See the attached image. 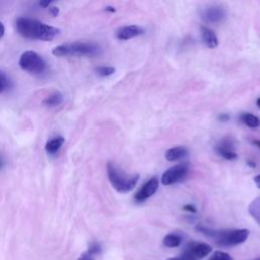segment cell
<instances>
[{
	"mask_svg": "<svg viewBox=\"0 0 260 260\" xmlns=\"http://www.w3.org/2000/svg\"><path fill=\"white\" fill-rule=\"evenodd\" d=\"M4 33H5L4 26H3V23L0 21V39H1L4 36Z\"/></svg>",
	"mask_w": 260,
	"mask_h": 260,
	"instance_id": "obj_26",
	"label": "cell"
},
{
	"mask_svg": "<svg viewBox=\"0 0 260 260\" xmlns=\"http://www.w3.org/2000/svg\"><path fill=\"white\" fill-rule=\"evenodd\" d=\"M51 3H52V1H41L40 5L43 7H47V6H49Z\"/></svg>",
	"mask_w": 260,
	"mask_h": 260,
	"instance_id": "obj_28",
	"label": "cell"
},
{
	"mask_svg": "<svg viewBox=\"0 0 260 260\" xmlns=\"http://www.w3.org/2000/svg\"><path fill=\"white\" fill-rule=\"evenodd\" d=\"M197 230L203 234L208 236L221 246H235L244 243L249 237V230L239 229V230H229V231H215L203 226H198Z\"/></svg>",
	"mask_w": 260,
	"mask_h": 260,
	"instance_id": "obj_3",
	"label": "cell"
},
{
	"mask_svg": "<svg viewBox=\"0 0 260 260\" xmlns=\"http://www.w3.org/2000/svg\"><path fill=\"white\" fill-rule=\"evenodd\" d=\"M107 174L115 190L120 193H128L133 190L139 180L138 174H127L112 162L107 164Z\"/></svg>",
	"mask_w": 260,
	"mask_h": 260,
	"instance_id": "obj_2",
	"label": "cell"
},
{
	"mask_svg": "<svg viewBox=\"0 0 260 260\" xmlns=\"http://www.w3.org/2000/svg\"><path fill=\"white\" fill-rule=\"evenodd\" d=\"M63 102V96L60 92H54L51 93L49 97H47L44 100V105L48 106V107H56Z\"/></svg>",
	"mask_w": 260,
	"mask_h": 260,
	"instance_id": "obj_16",
	"label": "cell"
},
{
	"mask_svg": "<svg viewBox=\"0 0 260 260\" xmlns=\"http://www.w3.org/2000/svg\"><path fill=\"white\" fill-rule=\"evenodd\" d=\"M256 260H260V259H256Z\"/></svg>",
	"mask_w": 260,
	"mask_h": 260,
	"instance_id": "obj_34",
	"label": "cell"
},
{
	"mask_svg": "<svg viewBox=\"0 0 260 260\" xmlns=\"http://www.w3.org/2000/svg\"><path fill=\"white\" fill-rule=\"evenodd\" d=\"M235 147L233 140L229 138L223 139L221 143L217 146V151L219 152V155L222 156L228 161H233L238 158V155L235 151Z\"/></svg>",
	"mask_w": 260,
	"mask_h": 260,
	"instance_id": "obj_10",
	"label": "cell"
},
{
	"mask_svg": "<svg viewBox=\"0 0 260 260\" xmlns=\"http://www.w3.org/2000/svg\"><path fill=\"white\" fill-rule=\"evenodd\" d=\"M256 104H257V106H258V108H260V98L256 101Z\"/></svg>",
	"mask_w": 260,
	"mask_h": 260,
	"instance_id": "obj_33",
	"label": "cell"
},
{
	"mask_svg": "<svg viewBox=\"0 0 260 260\" xmlns=\"http://www.w3.org/2000/svg\"><path fill=\"white\" fill-rule=\"evenodd\" d=\"M96 73L98 75L103 77L110 76L115 73V68L112 66H99L96 68Z\"/></svg>",
	"mask_w": 260,
	"mask_h": 260,
	"instance_id": "obj_20",
	"label": "cell"
},
{
	"mask_svg": "<svg viewBox=\"0 0 260 260\" xmlns=\"http://www.w3.org/2000/svg\"><path fill=\"white\" fill-rule=\"evenodd\" d=\"M19 64L21 69L34 74H42L46 68L44 59L38 53L34 51H27L22 53L19 58Z\"/></svg>",
	"mask_w": 260,
	"mask_h": 260,
	"instance_id": "obj_5",
	"label": "cell"
},
{
	"mask_svg": "<svg viewBox=\"0 0 260 260\" xmlns=\"http://www.w3.org/2000/svg\"><path fill=\"white\" fill-rule=\"evenodd\" d=\"M202 38H203L204 45L210 49L217 48L219 45V40H218L216 33L207 27L202 28Z\"/></svg>",
	"mask_w": 260,
	"mask_h": 260,
	"instance_id": "obj_12",
	"label": "cell"
},
{
	"mask_svg": "<svg viewBox=\"0 0 260 260\" xmlns=\"http://www.w3.org/2000/svg\"><path fill=\"white\" fill-rule=\"evenodd\" d=\"M167 260H188V259H186V258H184V257L180 256V257H173V258H168Z\"/></svg>",
	"mask_w": 260,
	"mask_h": 260,
	"instance_id": "obj_29",
	"label": "cell"
},
{
	"mask_svg": "<svg viewBox=\"0 0 260 260\" xmlns=\"http://www.w3.org/2000/svg\"><path fill=\"white\" fill-rule=\"evenodd\" d=\"M189 171L187 164H179L176 166L171 167L165 172L162 176V183L165 186L172 185L174 183H177L179 181H182L185 177L187 176Z\"/></svg>",
	"mask_w": 260,
	"mask_h": 260,
	"instance_id": "obj_7",
	"label": "cell"
},
{
	"mask_svg": "<svg viewBox=\"0 0 260 260\" xmlns=\"http://www.w3.org/2000/svg\"><path fill=\"white\" fill-rule=\"evenodd\" d=\"M211 252V247L203 242L189 243L183 250L182 257L188 260H199L207 256Z\"/></svg>",
	"mask_w": 260,
	"mask_h": 260,
	"instance_id": "obj_6",
	"label": "cell"
},
{
	"mask_svg": "<svg viewBox=\"0 0 260 260\" xmlns=\"http://www.w3.org/2000/svg\"><path fill=\"white\" fill-rule=\"evenodd\" d=\"M253 144L260 149V140H253Z\"/></svg>",
	"mask_w": 260,
	"mask_h": 260,
	"instance_id": "obj_30",
	"label": "cell"
},
{
	"mask_svg": "<svg viewBox=\"0 0 260 260\" xmlns=\"http://www.w3.org/2000/svg\"><path fill=\"white\" fill-rule=\"evenodd\" d=\"M219 120L222 122H227L230 120V116L228 114H221L219 116Z\"/></svg>",
	"mask_w": 260,
	"mask_h": 260,
	"instance_id": "obj_23",
	"label": "cell"
},
{
	"mask_svg": "<svg viewBox=\"0 0 260 260\" xmlns=\"http://www.w3.org/2000/svg\"><path fill=\"white\" fill-rule=\"evenodd\" d=\"M8 85V79L6 77V75L0 72V93H2Z\"/></svg>",
	"mask_w": 260,
	"mask_h": 260,
	"instance_id": "obj_22",
	"label": "cell"
},
{
	"mask_svg": "<svg viewBox=\"0 0 260 260\" xmlns=\"http://www.w3.org/2000/svg\"><path fill=\"white\" fill-rule=\"evenodd\" d=\"M254 182H255L256 186L260 189V174L257 175L256 177H254Z\"/></svg>",
	"mask_w": 260,
	"mask_h": 260,
	"instance_id": "obj_27",
	"label": "cell"
},
{
	"mask_svg": "<svg viewBox=\"0 0 260 260\" xmlns=\"http://www.w3.org/2000/svg\"><path fill=\"white\" fill-rule=\"evenodd\" d=\"M227 13L221 6H208L204 8L202 13V18L204 21L209 23H219L224 20Z\"/></svg>",
	"mask_w": 260,
	"mask_h": 260,
	"instance_id": "obj_9",
	"label": "cell"
},
{
	"mask_svg": "<svg viewBox=\"0 0 260 260\" xmlns=\"http://www.w3.org/2000/svg\"><path fill=\"white\" fill-rule=\"evenodd\" d=\"M209 260H233L232 256L226 252L223 251H216L212 256L209 258Z\"/></svg>",
	"mask_w": 260,
	"mask_h": 260,
	"instance_id": "obj_21",
	"label": "cell"
},
{
	"mask_svg": "<svg viewBox=\"0 0 260 260\" xmlns=\"http://www.w3.org/2000/svg\"><path fill=\"white\" fill-rule=\"evenodd\" d=\"M17 29L21 37L41 41H51L60 32L52 26L26 18H19L17 20Z\"/></svg>",
	"mask_w": 260,
	"mask_h": 260,
	"instance_id": "obj_1",
	"label": "cell"
},
{
	"mask_svg": "<svg viewBox=\"0 0 260 260\" xmlns=\"http://www.w3.org/2000/svg\"><path fill=\"white\" fill-rule=\"evenodd\" d=\"M159 188V179L157 177H152L148 182L145 183V185L141 187L137 193L134 196L135 202L137 203H144L149 197H151L155 194Z\"/></svg>",
	"mask_w": 260,
	"mask_h": 260,
	"instance_id": "obj_8",
	"label": "cell"
},
{
	"mask_svg": "<svg viewBox=\"0 0 260 260\" xmlns=\"http://www.w3.org/2000/svg\"><path fill=\"white\" fill-rule=\"evenodd\" d=\"M183 209L186 210V211H189V212H193V214H195V212H196V208H195L193 205H191V204H187V205H185V206L183 207Z\"/></svg>",
	"mask_w": 260,
	"mask_h": 260,
	"instance_id": "obj_24",
	"label": "cell"
},
{
	"mask_svg": "<svg viewBox=\"0 0 260 260\" xmlns=\"http://www.w3.org/2000/svg\"><path fill=\"white\" fill-rule=\"evenodd\" d=\"M64 141H65L64 137L57 136V137L49 140L48 143L46 144L45 149H46L47 152L50 153V155H54V153H56L59 149H61V147L64 144Z\"/></svg>",
	"mask_w": 260,
	"mask_h": 260,
	"instance_id": "obj_15",
	"label": "cell"
},
{
	"mask_svg": "<svg viewBox=\"0 0 260 260\" xmlns=\"http://www.w3.org/2000/svg\"><path fill=\"white\" fill-rule=\"evenodd\" d=\"M101 52L100 46L94 43H85V42H75L74 44L60 45L55 47L52 53L57 57L61 56H94Z\"/></svg>",
	"mask_w": 260,
	"mask_h": 260,
	"instance_id": "obj_4",
	"label": "cell"
},
{
	"mask_svg": "<svg viewBox=\"0 0 260 260\" xmlns=\"http://www.w3.org/2000/svg\"><path fill=\"white\" fill-rule=\"evenodd\" d=\"M143 34H144V30L138 26H134V25L125 26L116 31V38L121 41H127Z\"/></svg>",
	"mask_w": 260,
	"mask_h": 260,
	"instance_id": "obj_11",
	"label": "cell"
},
{
	"mask_svg": "<svg viewBox=\"0 0 260 260\" xmlns=\"http://www.w3.org/2000/svg\"><path fill=\"white\" fill-rule=\"evenodd\" d=\"M101 252H102L101 245L97 242H93L90 245L89 249L76 260H94Z\"/></svg>",
	"mask_w": 260,
	"mask_h": 260,
	"instance_id": "obj_14",
	"label": "cell"
},
{
	"mask_svg": "<svg viewBox=\"0 0 260 260\" xmlns=\"http://www.w3.org/2000/svg\"><path fill=\"white\" fill-rule=\"evenodd\" d=\"M241 121L248 127L251 128H257L260 126V119L250 113H244L241 115Z\"/></svg>",
	"mask_w": 260,
	"mask_h": 260,
	"instance_id": "obj_17",
	"label": "cell"
},
{
	"mask_svg": "<svg viewBox=\"0 0 260 260\" xmlns=\"http://www.w3.org/2000/svg\"><path fill=\"white\" fill-rule=\"evenodd\" d=\"M248 165H250L251 167H255L256 164H253V162H248Z\"/></svg>",
	"mask_w": 260,
	"mask_h": 260,
	"instance_id": "obj_31",
	"label": "cell"
},
{
	"mask_svg": "<svg viewBox=\"0 0 260 260\" xmlns=\"http://www.w3.org/2000/svg\"><path fill=\"white\" fill-rule=\"evenodd\" d=\"M182 242V238L177 234H169L167 236H165V238L163 240V243L165 246H167L169 248H174L180 246Z\"/></svg>",
	"mask_w": 260,
	"mask_h": 260,
	"instance_id": "obj_18",
	"label": "cell"
},
{
	"mask_svg": "<svg viewBox=\"0 0 260 260\" xmlns=\"http://www.w3.org/2000/svg\"><path fill=\"white\" fill-rule=\"evenodd\" d=\"M50 14H51L53 17H57V15L59 14V9H58V7H51V8H50Z\"/></svg>",
	"mask_w": 260,
	"mask_h": 260,
	"instance_id": "obj_25",
	"label": "cell"
},
{
	"mask_svg": "<svg viewBox=\"0 0 260 260\" xmlns=\"http://www.w3.org/2000/svg\"><path fill=\"white\" fill-rule=\"evenodd\" d=\"M106 10H111V11H113V13L115 11V9L113 7H107V8H106Z\"/></svg>",
	"mask_w": 260,
	"mask_h": 260,
	"instance_id": "obj_32",
	"label": "cell"
},
{
	"mask_svg": "<svg viewBox=\"0 0 260 260\" xmlns=\"http://www.w3.org/2000/svg\"><path fill=\"white\" fill-rule=\"evenodd\" d=\"M187 155H188V149L186 148L176 147L167 150L165 158H166V160L169 162H176L187 157Z\"/></svg>",
	"mask_w": 260,
	"mask_h": 260,
	"instance_id": "obj_13",
	"label": "cell"
},
{
	"mask_svg": "<svg viewBox=\"0 0 260 260\" xmlns=\"http://www.w3.org/2000/svg\"><path fill=\"white\" fill-rule=\"evenodd\" d=\"M250 215L254 218V220L260 224V197L254 199L249 205Z\"/></svg>",
	"mask_w": 260,
	"mask_h": 260,
	"instance_id": "obj_19",
	"label": "cell"
}]
</instances>
